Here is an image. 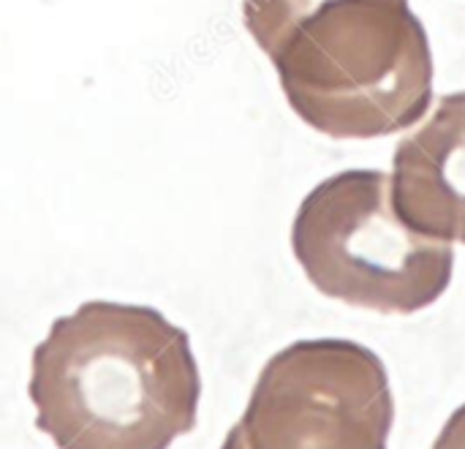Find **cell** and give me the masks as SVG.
I'll return each mask as SVG.
<instances>
[{"label": "cell", "instance_id": "1", "mask_svg": "<svg viewBox=\"0 0 465 449\" xmlns=\"http://www.w3.org/2000/svg\"><path fill=\"white\" fill-rule=\"evenodd\" d=\"M27 395L57 449H169L196 428L202 376L161 311L90 300L33 349Z\"/></svg>", "mask_w": 465, "mask_h": 449}, {"label": "cell", "instance_id": "2", "mask_svg": "<svg viewBox=\"0 0 465 449\" xmlns=\"http://www.w3.org/2000/svg\"><path fill=\"white\" fill-rule=\"evenodd\" d=\"M289 106L335 139L411 128L433 101V52L409 0H242Z\"/></svg>", "mask_w": 465, "mask_h": 449}, {"label": "cell", "instance_id": "3", "mask_svg": "<svg viewBox=\"0 0 465 449\" xmlns=\"http://www.w3.org/2000/svg\"><path fill=\"white\" fill-rule=\"evenodd\" d=\"M292 251L308 281L332 300L379 314L430 308L452 281V243L411 229L395 210L392 177L346 169L300 205Z\"/></svg>", "mask_w": 465, "mask_h": 449}, {"label": "cell", "instance_id": "4", "mask_svg": "<svg viewBox=\"0 0 465 449\" xmlns=\"http://www.w3.org/2000/svg\"><path fill=\"white\" fill-rule=\"evenodd\" d=\"M392 423L381 357L357 341L319 338L267 360L229 434L240 449H387Z\"/></svg>", "mask_w": 465, "mask_h": 449}, {"label": "cell", "instance_id": "5", "mask_svg": "<svg viewBox=\"0 0 465 449\" xmlns=\"http://www.w3.org/2000/svg\"><path fill=\"white\" fill-rule=\"evenodd\" d=\"M392 202L417 232L465 245V90L439 98L430 120L395 147Z\"/></svg>", "mask_w": 465, "mask_h": 449}, {"label": "cell", "instance_id": "6", "mask_svg": "<svg viewBox=\"0 0 465 449\" xmlns=\"http://www.w3.org/2000/svg\"><path fill=\"white\" fill-rule=\"evenodd\" d=\"M430 449H465V404L452 412Z\"/></svg>", "mask_w": 465, "mask_h": 449}, {"label": "cell", "instance_id": "7", "mask_svg": "<svg viewBox=\"0 0 465 449\" xmlns=\"http://www.w3.org/2000/svg\"><path fill=\"white\" fill-rule=\"evenodd\" d=\"M221 449H240V444H237V442H234V436L229 434V436L223 439V447H221Z\"/></svg>", "mask_w": 465, "mask_h": 449}]
</instances>
